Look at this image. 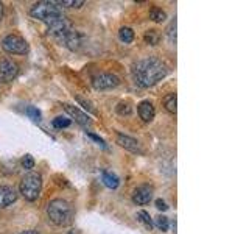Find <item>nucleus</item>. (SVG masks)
<instances>
[{"mask_svg": "<svg viewBox=\"0 0 249 234\" xmlns=\"http://www.w3.org/2000/svg\"><path fill=\"white\" fill-rule=\"evenodd\" d=\"M163 106L170 113V114H176L178 111V98L176 94H168V96L163 98Z\"/></svg>", "mask_w": 249, "mask_h": 234, "instance_id": "14", "label": "nucleus"}, {"mask_svg": "<svg viewBox=\"0 0 249 234\" xmlns=\"http://www.w3.org/2000/svg\"><path fill=\"white\" fill-rule=\"evenodd\" d=\"M18 200V192L11 186H0V209L13 205Z\"/></svg>", "mask_w": 249, "mask_h": 234, "instance_id": "11", "label": "nucleus"}, {"mask_svg": "<svg viewBox=\"0 0 249 234\" xmlns=\"http://www.w3.org/2000/svg\"><path fill=\"white\" fill-rule=\"evenodd\" d=\"M20 164H22V167H23V169H27V170L33 169V167H35V159H33V156H31V155H25V156L22 158Z\"/></svg>", "mask_w": 249, "mask_h": 234, "instance_id": "23", "label": "nucleus"}, {"mask_svg": "<svg viewBox=\"0 0 249 234\" xmlns=\"http://www.w3.org/2000/svg\"><path fill=\"white\" fill-rule=\"evenodd\" d=\"M64 109H66V113L67 114H70L75 119V122L76 123H80L81 127H84V128H88V127H90V117L86 114V113H83V111H80L76 106H73V105H69V103H64Z\"/></svg>", "mask_w": 249, "mask_h": 234, "instance_id": "10", "label": "nucleus"}, {"mask_svg": "<svg viewBox=\"0 0 249 234\" xmlns=\"http://www.w3.org/2000/svg\"><path fill=\"white\" fill-rule=\"evenodd\" d=\"M86 133H88V136H89L90 139H93V140H95V142H97L98 145H101V147H103V148H106V144H105V140H103V139H101V137H98L97 135H93V133H90V131H86Z\"/></svg>", "mask_w": 249, "mask_h": 234, "instance_id": "27", "label": "nucleus"}, {"mask_svg": "<svg viewBox=\"0 0 249 234\" xmlns=\"http://www.w3.org/2000/svg\"><path fill=\"white\" fill-rule=\"evenodd\" d=\"M117 113H119L120 116H124V114H131V106H129V103H119V106H117Z\"/></svg>", "mask_w": 249, "mask_h": 234, "instance_id": "25", "label": "nucleus"}, {"mask_svg": "<svg viewBox=\"0 0 249 234\" xmlns=\"http://www.w3.org/2000/svg\"><path fill=\"white\" fill-rule=\"evenodd\" d=\"M2 18H3V3L0 2V20H2Z\"/></svg>", "mask_w": 249, "mask_h": 234, "instance_id": "29", "label": "nucleus"}, {"mask_svg": "<svg viewBox=\"0 0 249 234\" xmlns=\"http://www.w3.org/2000/svg\"><path fill=\"white\" fill-rule=\"evenodd\" d=\"M150 18H151V20L160 23L167 19V14H165V11H162L160 8H153V10L150 11Z\"/></svg>", "mask_w": 249, "mask_h": 234, "instance_id": "17", "label": "nucleus"}, {"mask_svg": "<svg viewBox=\"0 0 249 234\" xmlns=\"http://www.w3.org/2000/svg\"><path fill=\"white\" fill-rule=\"evenodd\" d=\"M2 47L3 50L11 53V55H25L28 53V42L23 38L18 36V35H8L3 38L2 41Z\"/></svg>", "mask_w": 249, "mask_h": 234, "instance_id": "5", "label": "nucleus"}, {"mask_svg": "<svg viewBox=\"0 0 249 234\" xmlns=\"http://www.w3.org/2000/svg\"><path fill=\"white\" fill-rule=\"evenodd\" d=\"M56 5L66 6V8H80L84 5L83 0H61V2H56Z\"/></svg>", "mask_w": 249, "mask_h": 234, "instance_id": "20", "label": "nucleus"}, {"mask_svg": "<svg viewBox=\"0 0 249 234\" xmlns=\"http://www.w3.org/2000/svg\"><path fill=\"white\" fill-rule=\"evenodd\" d=\"M168 38H170L171 42L176 44V19L171 22L170 27H168Z\"/></svg>", "mask_w": 249, "mask_h": 234, "instance_id": "26", "label": "nucleus"}, {"mask_svg": "<svg viewBox=\"0 0 249 234\" xmlns=\"http://www.w3.org/2000/svg\"><path fill=\"white\" fill-rule=\"evenodd\" d=\"M47 215H49L50 222H53L58 226H66L72 222L73 218V208L70 203L62 198H54L47 206Z\"/></svg>", "mask_w": 249, "mask_h": 234, "instance_id": "2", "label": "nucleus"}, {"mask_svg": "<svg viewBox=\"0 0 249 234\" xmlns=\"http://www.w3.org/2000/svg\"><path fill=\"white\" fill-rule=\"evenodd\" d=\"M76 100L80 101V105H83V108H86V109H88V111H90L92 114H97L95 108H93V105L90 103L89 100H84L83 97H76Z\"/></svg>", "mask_w": 249, "mask_h": 234, "instance_id": "24", "label": "nucleus"}, {"mask_svg": "<svg viewBox=\"0 0 249 234\" xmlns=\"http://www.w3.org/2000/svg\"><path fill=\"white\" fill-rule=\"evenodd\" d=\"M61 10L56 5V2H47V0H42V2H37L31 6L30 10V16L35 18L41 22H47L52 18H56V16H61Z\"/></svg>", "mask_w": 249, "mask_h": 234, "instance_id": "4", "label": "nucleus"}, {"mask_svg": "<svg viewBox=\"0 0 249 234\" xmlns=\"http://www.w3.org/2000/svg\"><path fill=\"white\" fill-rule=\"evenodd\" d=\"M117 144H119L122 148H124V150L131 152V153H139V155L143 153L142 147H140V144L137 142L134 137L124 136V135H122V133L117 135Z\"/></svg>", "mask_w": 249, "mask_h": 234, "instance_id": "9", "label": "nucleus"}, {"mask_svg": "<svg viewBox=\"0 0 249 234\" xmlns=\"http://www.w3.org/2000/svg\"><path fill=\"white\" fill-rule=\"evenodd\" d=\"M101 179H103V183L106 187H109V189H117L120 184V179L119 176H117L115 174H112V172L109 170H105L103 175H101Z\"/></svg>", "mask_w": 249, "mask_h": 234, "instance_id": "13", "label": "nucleus"}, {"mask_svg": "<svg viewBox=\"0 0 249 234\" xmlns=\"http://www.w3.org/2000/svg\"><path fill=\"white\" fill-rule=\"evenodd\" d=\"M156 226H158L160 231H167L168 230V218L165 215L156 217Z\"/></svg>", "mask_w": 249, "mask_h": 234, "instance_id": "22", "label": "nucleus"}, {"mask_svg": "<svg viewBox=\"0 0 249 234\" xmlns=\"http://www.w3.org/2000/svg\"><path fill=\"white\" fill-rule=\"evenodd\" d=\"M69 234H81V231L80 230H72Z\"/></svg>", "mask_w": 249, "mask_h": 234, "instance_id": "31", "label": "nucleus"}, {"mask_svg": "<svg viewBox=\"0 0 249 234\" xmlns=\"http://www.w3.org/2000/svg\"><path fill=\"white\" fill-rule=\"evenodd\" d=\"M27 116L30 117L31 120L41 122V113H39V109L35 108V106H28V108H27Z\"/></svg>", "mask_w": 249, "mask_h": 234, "instance_id": "21", "label": "nucleus"}, {"mask_svg": "<svg viewBox=\"0 0 249 234\" xmlns=\"http://www.w3.org/2000/svg\"><path fill=\"white\" fill-rule=\"evenodd\" d=\"M156 208H158L159 211H167L168 209V206H167V203L163 201V200H156Z\"/></svg>", "mask_w": 249, "mask_h": 234, "instance_id": "28", "label": "nucleus"}, {"mask_svg": "<svg viewBox=\"0 0 249 234\" xmlns=\"http://www.w3.org/2000/svg\"><path fill=\"white\" fill-rule=\"evenodd\" d=\"M168 74V69L163 62L158 58H145L140 59L134 64L132 69V75H134V80L139 86L142 88H150L154 86L156 83H159L162 78H165Z\"/></svg>", "mask_w": 249, "mask_h": 234, "instance_id": "1", "label": "nucleus"}, {"mask_svg": "<svg viewBox=\"0 0 249 234\" xmlns=\"http://www.w3.org/2000/svg\"><path fill=\"white\" fill-rule=\"evenodd\" d=\"M41 189H42V178L39 174H35V172H30V174L23 176L19 186L20 194L28 201L37 200V197L41 195Z\"/></svg>", "mask_w": 249, "mask_h": 234, "instance_id": "3", "label": "nucleus"}, {"mask_svg": "<svg viewBox=\"0 0 249 234\" xmlns=\"http://www.w3.org/2000/svg\"><path fill=\"white\" fill-rule=\"evenodd\" d=\"M120 83L119 77L114 74H107V72H100L97 75L92 77V86L97 91H105V89H112L117 88Z\"/></svg>", "mask_w": 249, "mask_h": 234, "instance_id": "6", "label": "nucleus"}, {"mask_svg": "<svg viewBox=\"0 0 249 234\" xmlns=\"http://www.w3.org/2000/svg\"><path fill=\"white\" fill-rule=\"evenodd\" d=\"M153 187L150 184H142L139 186L137 189L132 194V201L136 203L139 206H143L146 203H150L151 198H153Z\"/></svg>", "mask_w": 249, "mask_h": 234, "instance_id": "8", "label": "nucleus"}, {"mask_svg": "<svg viewBox=\"0 0 249 234\" xmlns=\"http://www.w3.org/2000/svg\"><path fill=\"white\" fill-rule=\"evenodd\" d=\"M19 74V66L11 59H2L0 61V81L10 83L13 81Z\"/></svg>", "mask_w": 249, "mask_h": 234, "instance_id": "7", "label": "nucleus"}, {"mask_svg": "<svg viewBox=\"0 0 249 234\" xmlns=\"http://www.w3.org/2000/svg\"><path fill=\"white\" fill-rule=\"evenodd\" d=\"M70 123H72V120L67 119V117H62V116L56 117V119H53V127L58 128V130L70 127Z\"/></svg>", "mask_w": 249, "mask_h": 234, "instance_id": "18", "label": "nucleus"}, {"mask_svg": "<svg viewBox=\"0 0 249 234\" xmlns=\"http://www.w3.org/2000/svg\"><path fill=\"white\" fill-rule=\"evenodd\" d=\"M143 39H145V42L148 45H156V44L159 42L160 36H159V33L156 30H148L146 33H145V36H143Z\"/></svg>", "mask_w": 249, "mask_h": 234, "instance_id": "16", "label": "nucleus"}, {"mask_svg": "<svg viewBox=\"0 0 249 234\" xmlns=\"http://www.w3.org/2000/svg\"><path fill=\"white\" fill-rule=\"evenodd\" d=\"M20 234H37V233L33 231V230H30V231H23V233H20Z\"/></svg>", "mask_w": 249, "mask_h": 234, "instance_id": "30", "label": "nucleus"}, {"mask_svg": "<svg viewBox=\"0 0 249 234\" xmlns=\"http://www.w3.org/2000/svg\"><path fill=\"white\" fill-rule=\"evenodd\" d=\"M119 38L122 42L129 44L134 41V31H132V28H129V27H122L119 31Z\"/></svg>", "mask_w": 249, "mask_h": 234, "instance_id": "15", "label": "nucleus"}, {"mask_svg": "<svg viewBox=\"0 0 249 234\" xmlns=\"http://www.w3.org/2000/svg\"><path fill=\"white\" fill-rule=\"evenodd\" d=\"M154 106L150 100H143L139 103V116L143 122H151L154 119Z\"/></svg>", "mask_w": 249, "mask_h": 234, "instance_id": "12", "label": "nucleus"}, {"mask_svg": "<svg viewBox=\"0 0 249 234\" xmlns=\"http://www.w3.org/2000/svg\"><path fill=\"white\" fill-rule=\"evenodd\" d=\"M137 220H140L142 223H145L148 228H153V222H151V217H150V214L146 213V211H139L137 213Z\"/></svg>", "mask_w": 249, "mask_h": 234, "instance_id": "19", "label": "nucleus"}]
</instances>
